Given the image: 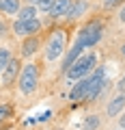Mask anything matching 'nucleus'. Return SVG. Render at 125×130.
Segmentation results:
<instances>
[{"label": "nucleus", "mask_w": 125, "mask_h": 130, "mask_svg": "<svg viewBox=\"0 0 125 130\" xmlns=\"http://www.w3.org/2000/svg\"><path fill=\"white\" fill-rule=\"evenodd\" d=\"M119 2H123V0H104V7H106V9H112V7H116Z\"/></svg>", "instance_id": "nucleus-19"}, {"label": "nucleus", "mask_w": 125, "mask_h": 130, "mask_svg": "<svg viewBox=\"0 0 125 130\" xmlns=\"http://www.w3.org/2000/svg\"><path fill=\"white\" fill-rule=\"evenodd\" d=\"M119 126H121V128H125V113L119 117Z\"/></svg>", "instance_id": "nucleus-20"}, {"label": "nucleus", "mask_w": 125, "mask_h": 130, "mask_svg": "<svg viewBox=\"0 0 125 130\" xmlns=\"http://www.w3.org/2000/svg\"><path fill=\"white\" fill-rule=\"evenodd\" d=\"M39 46H41V41H39L37 35H33V37H24V41H22V56H26V59H28V56L37 54Z\"/></svg>", "instance_id": "nucleus-10"}, {"label": "nucleus", "mask_w": 125, "mask_h": 130, "mask_svg": "<svg viewBox=\"0 0 125 130\" xmlns=\"http://www.w3.org/2000/svg\"><path fill=\"white\" fill-rule=\"evenodd\" d=\"M102 28L104 24L99 22V20H93V22H88L86 26L82 28V30L78 32V39H76V43H80L82 48H93L95 43L102 39Z\"/></svg>", "instance_id": "nucleus-3"}, {"label": "nucleus", "mask_w": 125, "mask_h": 130, "mask_svg": "<svg viewBox=\"0 0 125 130\" xmlns=\"http://www.w3.org/2000/svg\"><path fill=\"white\" fill-rule=\"evenodd\" d=\"M37 13H39L37 7H22V9H19V13H17V20H22V22L37 20Z\"/></svg>", "instance_id": "nucleus-14"}, {"label": "nucleus", "mask_w": 125, "mask_h": 130, "mask_svg": "<svg viewBox=\"0 0 125 130\" xmlns=\"http://www.w3.org/2000/svg\"><path fill=\"white\" fill-rule=\"evenodd\" d=\"M123 111H125V91H121V93H116L110 102H108L106 113H108V117H116V115H121Z\"/></svg>", "instance_id": "nucleus-7"}, {"label": "nucleus", "mask_w": 125, "mask_h": 130, "mask_svg": "<svg viewBox=\"0 0 125 130\" xmlns=\"http://www.w3.org/2000/svg\"><path fill=\"white\" fill-rule=\"evenodd\" d=\"M65 52V32L63 30H56L50 35V41L45 46V59L47 61H56L63 56Z\"/></svg>", "instance_id": "nucleus-4"}, {"label": "nucleus", "mask_w": 125, "mask_h": 130, "mask_svg": "<svg viewBox=\"0 0 125 130\" xmlns=\"http://www.w3.org/2000/svg\"><path fill=\"white\" fill-rule=\"evenodd\" d=\"M97 126H99V117L97 115H88L86 121H84V126H82V130H97Z\"/></svg>", "instance_id": "nucleus-16"}, {"label": "nucleus", "mask_w": 125, "mask_h": 130, "mask_svg": "<svg viewBox=\"0 0 125 130\" xmlns=\"http://www.w3.org/2000/svg\"><path fill=\"white\" fill-rule=\"evenodd\" d=\"M56 0H37L35 2V7H37L41 13H50V9H52V5H54Z\"/></svg>", "instance_id": "nucleus-17"}, {"label": "nucleus", "mask_w": 125, "mask_h": 130, "mask_svg": "<svg viewBox=\"0 0 125 130\" xmlns=\"http://www.w3.org/2000/svg\"><path fill=\"white\" fill-rule=\"evenodd\" d=\"M86 9H88V2H86V0H73L65 18H69V20H78V18H80V15H82Z\"/></svg>", "instance_id": "nucleus-11"}, {"label": "nucleus", "mask_w": 125, "mask_h": 130, "mask_svg": "<svg viewBox=\"0 0 125 130\" xmlns=\"http://www.w3.org/2000/svg\"><path fill=\"white\" fill-rule=\"evenodd\" d=\"M86 95H88V76L73 85V89L69 91V100L71 102H80V100H86Z\"/></svg>", "instance_id": "nucleus-8"}, {"label": "nucleus", "mask_w": 125, "mask_h": 130, "mask_svg": "<svg viewBox=\"0 0 125 130\" xmlns=\"http://www.w3.org/2000/svg\"><path fill=\"white\" fill-rule=\"evenodd\" d=\"M82 50H84V48L80 46V43H73V48H69V50H67L65 59H63V65H60V67H63V72H67V70L71 67V65H73L76 61H78L80 56H82Z\"/></svg>", "instance_id": "nucleus-9"}, {"label": "nucleus", "mask_w": 125, "mask_h": 130, "mask_svg": "<svg viewBox=\"0 0 125 130\" xmlns=\"http://www.w3.org/2000/svg\"><path fill=\"white\" fill-rule=\"evenodd\" d=\"M37 85H39V67H37V63H26L22 67V72H19V76H17L19 93L30 95V93L37 89Z\"/></svg>", "instance_id": "nucleus-2"}, {"label": "nucleus", "mask_w": 125, "mask_h": 130, "mask_svg": "<svg viewBox=\"0 0 125 130\" xmlns=\"http://www.w3.org/2000/svg\"><path fill=\"white\" fill-rule=\"evenodd\" d=\"M71 2L73 0H56L54 5H52V9H50V15L52 18H65L69 7H71Z\"/></svg>", "instance_id": "nucleus-12"}, {"label": "nucleus", "mask_w": 125, "mask_h": 130, "mask_svg": "<svg viewBox=\"0 0 125 130\" xmlns=\"http://www.w3.org/2000/svg\"><path fill=\"white\" fill-rule=\"evenodd\" d=\"M13 30L19 37H33L41 30V22L39 20H28V22H22V20H15L13 22Z\"/></svg>", "instance_id": "nucleus-5"}, {"label": "nucleus", "mask_w": 125, "mask_h": 130, "mask_svg": "<svg viewBox=\"0 0 125 130\" xmlns=\"http://www.w3.org/2000/svg\"><path fill=\"white\" fill-rule=\"evenodd\" d=\"M119 18H121V22H125V7L121 9V13H119Z\"/></svg>", "instance_id": "nucleus-22"}, {"label": "nucleus", "mask_w": 125, "mask_h": 130, "mask_svg": "<svg viewBox=\"0 0 125 130\" xmlns=\"http://www.w3.org/2000/svg\"><path fill=\"white\" fill-rule=\"evenodd\" d=\"M95 67H97V54H95V52H86V54H82L69 70L65 72V76H67V80H71V83H78V80L91 76Z\"/></svg>", "instance_id": "nucleus-1"}, {"label": "nucleus", "mask_w": 125, "mask_h": 130, "mask_svg": "<svg viewBox=\"0 0 125 130\" xmlns=\"http://www.w3.org/2000/svg\"><path fill=\"white\" fill-rule=\"evenodd\" d=\"M2 32H5V24L0 22V35H2Z\"/></svg>", "instance_id": "nucleus-23"}, {"label": "nucleus", "mask_w": 125, "mask_h": 130, "mask_svg": "<svg viewBox=\"0 0 125 130\" xmlns=\"http://www.w3.org/2000/svg\"><path fill=\"white\" fill-rule=\"evenodd\" d=\"M28 2H37V0H28Z\"/></svg>", "instance_id": "nucleus-25"}, {"label": "nucleus", "mask_w": 125, "mask_h": 130, "mask_svg": "<svg viewBox=\"0 0 125 130\" xmlns=\"http://www.w3.org/2000/svg\"><path fill=\"white\" fill-rule=\"evenodd\" d=\"M19 72H22V65H19V61H17V59H11L9 65H7L5 70L0 72V74H2V83H5V85H11L13 80H17Z\"/></svg>", "instance_id": "nucleus-6"}, {"label": "nucleus", "mask_w": 125, "mask_h": 130, "mask_svg": "<svg viewBox=\"0 0 125 130\" xmlns=\"http://www.w3.org/2000/svg\"><path fill=\"white\" fill-rule=\"evenodd\" d=\"M119 89H121V91H125V76L121 78V83H119Z\"/></svg>", "instance_id": "nucleus-21"}, {"label": "nucleus", "mask_w": 125, "mask_h": 130, "mask_svg": "<svg viewBox=\"0 0 125 130\" xmlns=\"http://www.w3.org/2000/svg\"><path fill=\"white\" fill-rule=\"evenodd\" d=\"M11 115H13V108H11V104H0V121L9 119Z\"/></svg>", "instance_id": "nucleus-18"}, {"label": "nucleus", "mask_w": 125, "mask_h": 130, "mask_svg": "<svg viewBox=\"0 0 125 130\" xmlns=\"http://www.w3.org/2000/svg\"><path fill=\"white\" fill-rule=\"evenodd\" d=\"M11 59H13V56H11V50H9V48H0V72L9 65Z\"/></svg>", "instance_id": "nucleus-15"}, {"label": "nucleus", "mask_w": 125, "mask_h": 130, "mask_svg": "<svg viewBox=\"0 0 125 130\" xmlns=\"http://www.w3.org/2000/svg\"><path fill=\"white\" fill-rule=\"evenodd\" d=\"M121 54H123V56H125V46H123V48H121Z\"/></svg>", "instance_id": "nucleus-24"}, {"label": "nucleus", "mask_w": 125, "mask_h": 130, "mask_svg": "<svg viewBox=\"0 0 125 130\" xmlns=\"http://www.w3.org/2000/svg\"><path fill=\"white\" fill-rule=\"evenodd\" d=\"M19 9V0H0V11L5 15H17Z\"/></svg>", "instance_id": "nucleus-13"}]
</instances>
